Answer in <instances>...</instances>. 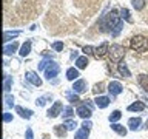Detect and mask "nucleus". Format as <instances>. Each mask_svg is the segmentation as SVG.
<instances>
[{
    "instance_id": "nucleus-28",
    "label": "nucleus",
    "mask_w": 148,
    "mask_h": 139,
    "mask_svg": "<svg viewBox=\"0 0 148 139\" xmlns=\"http://www.w3.org/2000/svg\"><path fill=\"white\" fill-rule=\"evenodd\" d=\"M11 81H12V77H9V76H5V83H3V90L5 91H9L11 90Z\"/></svg>"
},
{
    "instance_id": "nucleus-35",
    "label": "nucleus",
    "mask_w": 148,
    "mask_h": 139,
    "mask_svg": "<svg viewBox=\"0 0 148 139\" xmlns=\"http://www.w3.org/2000/svg\"><path fill=\"white\" fill-rule=\"evenodd\" d=\"M53 48H54L56 51H62V50H63V43H62V42H54V43H53Z\"/></svg>"
},
{
    "instance_id": "nucleus-40",
    "label": "nucleus",
    "mask_w": 148,
    "mask_h": 139,
    "mask_svg": "<svg viewBox=\"0 0 148 139\" xmlns=\"http://www.w3.org/2000/svg\"><path fill=\"white\" fill-rule=\"evenodd\" d=\"M82 127H85V128H91V127H92L91 120H88V119H85V122L82 124Z\"/></svg>"
},
{
    "instance_id": "nucleus-18",
    "label": "nucleus",
    "mask_w": 148,
    "mask_h": 139,
    "mask_svg": "<svg viewBox=\"0 0 148 139\" xmlns=\"http://www.w3.org/2000/svg\"><path fill=\"white\" fill-rule=\"evenodd\" d=\"M117 70H119V73L122 74L123 77H130V76H131V73H130V70H128V67H127V63L120 62V63H119V67H117Z\"/></svg>"
},
{
    "instance_id": "nucleus-39",
    "label": "nucleus",
    "mask_w": 148,
    "mask_h": 139,
    "mask_svg": "<svg viewBox=\"0 0 148 139\" xmlns=\"http://www.w3.org/2000/svg\"><path fill=\"white\" fill-rule=\"evenodd\" d=\"M83 53H86V54H94V48H92V46H85V48H83Z\"/></svg>"
},
{
    "instance_id": "nucleus-29",
    "label": "nucleus",
    "mask_w": 148,
    "mask_h": 139,
    "mask_svg": "<svg viewBox=\"0 0 148 139\" xmlns=\"http://www.w3.org/2000/svg\"><path fill=\"white\" fill-rule=\"evenodd\" d=\"M120 14H122V19H125L128 23H133V19L130 17V11H128V9H122V12H120Z\"/></svg>"
},
{
    "instance_id": "nucleus-6",
    "label": "nucleus",
    "mask_w": 148,
    "mask_h": 139,
    "mask_svg": "<svg viewBox=\"0 0 148 139\" xmlns=\"http://www.w3.org/2000/svg\"><path fill=\"white\" fill-rule=\"evenodd\" d=\"M25 79H26L29 83H32L34 87H40V85H42V79L39 77V74L34 73V71H28V73L25 74Z\"/></svg>"
},
{
    "instance_id": "nucleus-7",
    "label": "nucleus",
    "mask_w": 148,
    "mask_h": 139,
    "mask_svg": "<svg viewBox=\"0 0 148 139\" xmlns=\"http://www.w3.org/2000/svg\"><path fill=\"white\" fill-rule=\"evenodd\" d=\"M91 114H92L91 107H88L86 104H85V105H79V107H77V116H80L82 119H90V118H91Z\"/></svg>"
},
{
    "instance_id": "nucleus-2",
    "label": "nucleus",
    "mask_w": 148,
    "mask_h": 139,
    "mask_svg": "<svg viewBox=\"0 0 148 139\" xmlns=\"http://www.w3.org/2000/svg\"><path fill=\"white\" fill-rule=\"evenodd\" d=\"M130 46L131 50H134L136 53H147L148 51V39L143 36H134L131 40H130Z\"/></svg>"
},
{
    "instance_id": "nucleus-24",
    "label": "nucleus",
    "mask_w": 148,
    "mask_h": 139,
    "mask_svg": "<svg viewBox=\"0 0 148 139\" xmlns=\"http://www.w3.org/2000/svg\"><path fill=\"white\" fill-rule=\"evenodd\" d=\"M77 77H79V71L76 68H69L66 71V79L68 81H74V79H77Z\"/></svg>"
},
{
    "instance_id": "nucleus-13",
    "label": "nucleus",
    "mask_w": 148,
    "mask_h": 139,
    "mask_svg": "<svg viewBox=\"0 0 148 139\" xmlns=\"http://www.w3.org/2000/svg\"><path fill=\"white\" fill-rule=\"evenodd\" d=\"M16 111H17V114H20L23 119H29L32 116V111L28 110V108H23V107H16Z\"/></svg>"
},
{
    "instance_id": "nucleus-42",
    "label": "nucleus",
    "mask_w": 148,
    "mask_h": 139,
    "mask_svg": "<svg viewBox=\"0 0 148 139\" xmlns=\"http://www.w3.org/2000/svg\"><path fill=\"white\" fill-rule=\"evenodd\" d=\"M143 128H147V130H148V119H147V122H145V127H143Z\"/></svg>"
},
{
    "instance_id": "nucleus-17",
    "label": "nucleus",
    "mask_w": 148,
    "mask_h": 139,
    "mask_svg": "<svg viewBox=\"0 0 148 139\" xmlns=\"http://www.w3.org/2000/svg\"><path fill=\"white\" fill-rule=\"evenodd\" d=\"M88 134H90V128H85L82 127L79 131L76 133V136H74V139H88Z\"/></svg>"
},
{
    "instance_id": "nucleus-34",
    "label": "nucleus",
    "mask_w": 148,
    "mask_h": 139,
    "mask_svg": "<svg viewBox=\"0 0 148 139\" xmlns=\"http://www.w3.org/2000/svg\"><path fill=\"white\" fill-rule=\"evenodd\" d=\"M51 62H53V60H42L40 65H39V70H46L51 65Z\"/></svg>"
},
{
    "instance_id": "nucleus-3",
    "label": "nucleus",
    "mask_w": 148,
    "mask_h": 139,
    "mask_svg": "<svg viewBox=\"0 0 148 139\" xmlns=\"http://www.w3.org/2000/svg\"><path fill=\"white\" fill-rule=\"evenodd\" d=\"M108 56H110V60H111V62L117 63V62H120V60L123 59V56H125V48H123L122 45L113 43V45L110 46V53H108Z\"/></svg>"
},
{
    "instance_id": "nucleus-37",
    "label": "nucleus",
    "mask_w": 148,
    "mask_h": 139,
    "mask_svg": "<svg viewBox=\"0 0 148 139\" xmlns=\"http://www.w3.org/2000/svg\"><path fill=\"white\" fill-rule=\"evenodd\" d=\"M102 88H103V85H102V83H99V85H96V87H94V90H92V91H94L96 94H100V93L103 91Z\"/></svg>"
},
{
    "instance_id": "nucleus-11",
    "label": "nucleus",
    "mask_w": 148,
    "mask_h": 139,
    "mask_svg": "<svg viewBox=\"0 0 148 139\" xmlns=\"http://www.w3.org/2000/svg\"><path fill=\"white\" fill-rule=\"evenodd\" d=\"M96 105L99 107V108H106L110 104V97H106V96H97L96 97Z\"/></svg>"
},
{
    "instance_id": "nucleus-30",
    "label": "nucleus",
    "mask_w": 148,
    "mask_h": 139,
    "mask_svg": "<svg viewBox=\"0 0 148 139\" xmlns=\"http://www.w3.org/2000/svg\"><path fill=\"white\" fill-rule=\"evenodd\" d=\"M62 116H63V118H69V116H73V107H65L63 111H62Z\"/></svg>"
},
{
    "instance_id": "nucleus-36",
    "label": "nucleus",
    "mask_w": 148,
    "mask_h": 139,
    "mask_svg": "<svg viewBox=\"0 0 148 139\" xmlns=\"http://www.w3.org/2000/svg\"><path fill=\"white\" fill-rule=\"evenodd\" d=\"M122 26H123V23H120L119 26H116V28H114V31L111 32V36H113V37H116V36H117L119 32H120V30H122Z\"/></svg>"
},
{
    "instance_id": "nucleus-15",
    "label": "nucleus",
    "mask_w": 148,
    "mask_h": 139,
    "mask_svg": "<svg viewBox=\"0 0 148 139\" xmlns=\"http://www.w3.org/2000/svg\"><path fill=\"white\" fill-rule=\"evenodd\" d=\"M18 48V43L17 42H14V43H9V45H5V48H3V53L9 56V54H12V53H16Z\"/></svg>"
},
{
    "instance_id": "nucleus-16",
    "label": "nucleus",
    "mask_w": 148,
    "mask_h": 139,
    "mask_svg": "<svg viewBox=\"0 0 148 139\" xmlns=\"http://www.w3.org/2000/svg\"><path fill=\"white\" fill-rule=\"evenodd\" d=\"M76 65H77L79 70H85L86 65H88V57L86 56H79L77 60H76Z\"/></svg>"
},
{
    "instance_id": "nucleus-1",
    "label": "nucleus",
    "mask_w": 148,
    "mask_h": 139,
    "mask_svg": "<svg viewBox=\"0 0 148 139\" xmlns=\"http://www.w3.org/2000/svg\"><path fill=\"white\" fill-rule=\"evenodd\" d=\"M99 23H100V30L102 31H111V32H113L114 28L119 26L120 23H122V20L116 16V11H113V12L105 14V16L100 19Z\"/></svg>"
},
{
    "instance_id": "nucleus-19",
    "label": "nucleus",
    "mask_w": 148,
    "mask_h": 139,
    "mask_svg": "<svg viewBox=\"0 0 148 139\" xmlns=\"http://www.w3.org/2000/svg\"><path fill=\"white\" fill-rule=\"evenodd\" d=\"M145 110V104L143 102H134L128 107V111H143Z\"/></svg>"
},
{
    "instance_id": "nucleus-21",
    "label": "nucleus",
    "mask_w": 148,
    "mask_h": 139,
    "mask_svg": "<svg viewBox=\"0 0 148 139\" xmlns=\"http://www.w3.org/2000/svg\"><path fill=\"white\" fill-rule=\"evenodd\" d=\"M29 51H31V42L28 40V42H25V43L22 45V48H20V56H22V57H25V56L29 54Z\"/></svg>"
},
{
    "instance_id": "nucleus-26",
    "label": "nucleus",
    "mask_w": 148,
    "mask_h": 139,
    "mask_svg": "<svg viewBox=\"0 0 148 139\" xmlns=\"http://www.w3.org/2000/svg\"><path fill=\"white\" fill-rule=\"evenodd\" d=\"M131 3L137 11H140V9H143V6H145V0H131Z\"/></svg>"
},
{
    "instance_id": "nucleus-38",
    "label": "nucleus",
    "mask_w": 148,
    "mask_h": 139,
    "mask_svg": "<svg viewBox=\"0 0 148 139\" xmlns=\"http://www.w3.org/2000/svg\"><path fill=\"white\" fill-rule=\"evenodd\" d=\"M3 120H5V122H11V120H12V114L11 113H5L3 114Z\"/></svg>"
},
{
    "instance_id": "nucleus-22",
    "label": "nucleus",
    "mask_w": 148,
    "mask_h": 139,
    "mask_svg": "<svg viewBox=\"0 0 148 139\" xmlns=\"http://www.w3.org/2000/svg\"><path fill=\"white\" fill-rule=\"evenodd\" d=\"M54 131H56V134H57L59 138H65V136H66V127H65V125H56Z\"/></svg>"
},
{
    "instance_id": "nucleus-9",
    "label": "nucleus",
    "mask_w": 148,
    "mask_h": 139,
    "mask_svg": "<svg viewBox=\"0 0 148 139\" xmlns=\"http://www.w3.org/2000/svg\"><path fill=\"white\" fill-rule=\"evenodd\" d=\"M122 83L117 82V81H113V82H110V85H108V91H110V94L111 96H117L122 93Z\"/></svg>"
},
{
    "instance_id": "nucleus-31",
    "label": "nucleus",
    "mask_w": 148,
    "mask_h": 139,
    "mask_svg": "<svg viewBox=\"0 0 148 139\" xmlns=\"http://www.w3.org/2000/svg\"><path fill=\"white\" fill-rule=\"evenodd\" d=\"M68 99H69V102H73V104H76V102H80V100H79V96L76 94V93H74V94H73V93H68Z\"/></svg>"
},
{
    "instance_id": "nucleus-41",
    "label": "nucleus",
    "mask_w": 148,
    "mask_h": 139,
    "mask_svg": "<svg viewBox=\"0 0 148 139\" xmlns=\"http://www.w3.org/2000/svg\"><path fill=\"white\" fill-rule=\"evenodd\" d=\"M26 139H34V134H32V130L31 128L26 130Z\"/></svg>"
},
{
    "instance_id": "nucleus-27",
    "label": "nucleus",
    "mask_w": 148,
    "mask_h": 139,
    "mask_svg": "<svg viewBox=\"0 0 148 139\" xmlns=\"http://www.w3.org/2000/svg\"><path fill=\"white\" fill-rule=\"evenodd\" d=\"M63 125L66 127V130H74L77 127V122H76V120H73V119H68V120H65V122H63Z\"/></svg>"
},
{
    "instance_id": "nucleus-33",
    "label": "nucleus",
    "mask_w": 148,
    "mask_h": 139,
    "mask_svg": "<svg viewBox=\"0 0 148 139\" xmlns=\"http://www.w3.org/2000/svg\"><path fill=\"white\" fill-rule=\"evenodd\" d=\"M5 104H6V107H12L14 105V97L6 94V96H5Z\"/></svg>"
},
{
    "instance_id": "nucleus-4",
    "label": "nucleus",
    "mask_w": 148,
    "mask_h": 139,
    "mask_svg": "<svg viewBox=\"0 0 148 139\" xmlns=\"http://www.w3.org/2000/svg\"><path fill=\"white\" fill-rule=\"evenodd\" d=\"M110 53V43L108 42H103L100 46H97V48H94V57L96 59H102L105 57L106 54Z\"/></svg>"
},
{
    "instance_id": "nucleus-10",
    "label": "nucleus",
    "mask_w": 148,
    "mask_h": 139,
    "mask_svg": "<svg viewBox=\"0 0 148 139\" xmlns=\"http://www.w3.org/2000/svg\"><path fill=\"white\" fill-rule=\"evenodd\" d=\"M73 90H74V93H85L86 91V82L83 79H77L73 85Z\"/></svg>"
},
{
    "instance_id": "nucleus-25",
    "label": "nucleus",
    "mask_w": 148,
    "mask_h": 139,
    "mask_svg": "<svg viewBox=\"0 0 148 139\" xmlns=\"http://www.w3.org/2000/svg\"><path fill=\"white\" fill-rule=\"evenodd\" d=\"M120 118H122V113H120L119 110H114L113 113L110 114V118H108V119H110V122H113V124H114V122H117Z\"/></svg>"
},
{
    "instance_id": "nucleus-14",
    "label": "nucleus",
    "mask_w": 148,
    "mask_h": 139,
    "mask_svg": "<svg viewBox=\"0 0 148 139\" xmlns=\"http://www.w3.org/2000/svg\"><path fill=\"white\" fill-rule=\"evenodd\" d=\"M140 124H142L140 118H131L128 120V127H130V130H133V131H136V130L140 127Z\"/></svg>"
},
{
    "instance_id": "nucleus-32",
    "label": "nucleus",
    "mask_w": 148,
    "mask_h": 139,
    "mask_svg": "<svg viewBox=\"0 0 148 139\" xmlns=\"http://www.w3.org/2000/svg\"><path fill=\"white\" fill-rule=\"evenodd\" d=\"M48 99H51V96L49 94H46V96H43V97H39V99H37V104H39L40 107H43L45 104H46V100Z\"/></svg>"
},
{
    "instance_id": "nucleus-5",
    "label": "nucleus",
    "mask_w": 148,
    "mask_h": 139,
    "mask_svg": "<svg viewBox=\"0 0 148 139\" xmlns=\"http://www.w3.org/2000/svg\"><path fill=\"white\" fill-rule=\"evenodd\" d=\"M59 71H60V67H59V65L56 63V62H51V65L45 70V77L49 81V79H53V77L57 76Z\"/></svg>"
},
{
    "instance_id": "nucleus-23",
    "label": "nucleus",
    "mask_w": 148,
    "mask_h": 139,
    "mask_svg": "<svg viewBox=\"0 0 148 139\" xmlns=\"http://www.w3.org/2000/svg\"><path fill=\"white\" fill-rule=\"evenodd\" d=\"M18 34H20V31H5L3 32V40L8 42V40L14 39V37H17Z\"/></svg>"
},
{
    "instance_id": "nucleus-8",
    "label": "nucleus",
    "mask_w": 148,
    "mask_h": 139,
    "mask_svg": "<svg viewBox=\"0 0 148 139\" xmlns=\"http://www.w3.org/2000/svg\"><path fill=\"white\" fill-rule=\"evenodd\" d=\"M62 111H63L62 102H54L53 107L48 110V116H49V118H57L59 114H62Z\"/></svg>"
},
{
    "instance_id": "nucleus-12",
    "label": "nucleus",
    "mask_w": 148,
    "mask_h": 139,
    "mask_svg": "<svg viewBox=\"0 0 148 139\" xmlns=\"http://www.w3.org/2000/svg\"><path fill=\"white\" fill-rule=\"evenodd\" d=\"M137 82H139V85L142 87V90L145 93H148V76H145V74H139Z\"/></svg>"
},
{
    "instance_id": "nucleus-20",
    "label": "nucleus",
    "mask_w": 148,
    "mask_h": 139,
    "mask_svg": "<svg viewBox=\"0 0 148 139\" xmlns=\"http://www.w3.org/2000/svg\"><path fill=\"white\" fill-rule=\"evenodd\" d=\"M111 128H113L117 134H120V136H125V134H127V128H125L123 125H120V124H113Z\"/></svg>"
}]
</instances>
